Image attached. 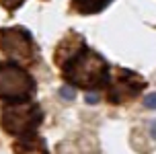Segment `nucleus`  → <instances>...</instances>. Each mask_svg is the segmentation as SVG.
<instances>
[{
	"label": "nucleus",
	"mask_w": 156,
	"mask_h": 154,
	"mask_svg": "<svg viewBox=\"0 0 156 154\" xmlns=\"http://www.w3.org/2000/svg\"><path fill=\"white\" fill-rule=\"evenodd\" d=\"M54 60L60 66L62 78L74 88H82V91L90 92L105 88L109 82V62L86 45L84 37L78 35L76 31H70L58 43Z\"/></svg>",
	"instance_id": "1"
},
{
	"label": "nucleus",
	"mask_w": 156,
	"mask_h": 154,
	"mask_svg": "<svg viewBox=\"0 0 156 154\" xmlns=\"http://www.w3.org/2000/svg\"><path fill=\"white\" fill-rule=\"evenodd\" d=\"M43 111L37 103H4L0 111V125L15 138L12 150L16 154H47L45 140L39 136Z\"/></svg>",
	"instance_id": "2"
},
{
	"label": "nucleus",
	"mask_w": 156,
	"mask_h": 154,
	"mask_svg": "<svg viewBox=\"0 0 156 154\" xmlns=\"http://www.w3.org/2000/svg\"><path fill=\"white\" fill-rule=\"evenodd\" d=\"M37 92L31 72L16 62H0V101L27 103Z\"/></svg>",
	"instance_id": "3"
},
{
	"label": "nucleus",
	"mask_w": 156,
	"mask_h": 154,
	"mask_svg": "<svg viewBox=\"0 0 156 154\" xmlns=\"http://www.w3.org/2000/svg\"><path fill=\"white\" fill-rule=\"evenodd\" d=\"M0 49L12 62L23 64V66H33L39 62V49L33 41L31 33L25 27L0 29Z\"/></svg>",
	"instance_id": "4"
},
{
	"label": "nucleus",
	"mask_w": 156,
	"mask_h": 154,
	"mask_svg": "<svg viewBox=\"0 0 156 154\" xmlns=\"http://www.w3.org/2000/svg\"><path fill=\"white\" fill-rule=\"evenodd\" d=\"M109 103H125L146 88V80L125 68H115L109 76Z\"/></svg>",
	"instance_id": "5"
},
{
	"label": "nucleus",
	"mask_w": 156,
	"mask_h": 154,
	"mask_svg": "<svg viewBox=\"0 0 156 154\" xmlns=\"http://www.w3.org/2000/svg\"><path fill=\"white\" fill-rule=\"evenodd\" d=\"M113 0H72V8L80 15H94L109 6Z\"/></svg>",
	"instance_id": "6"
},
{
	"label": "nucleus",
	"mask_w": 156,
	"mask_h": 154,
	"mask_svg": "<svg viewBox=\"0 0 156 154\" xmlns=\"http://www.w3.org/2000/svg\"><path fill=\"white\" fill-rule=\"evenodd\" d=\"M23 2H25V0H0V4H2V6L6 8L8 13H12V10H16V8L21 6Z\"/></svg>",
	"instance_id": "7"
},
{
	"label": "nucleus",
	"mask_w": 156,
	"mask_h": 154,
	"mask_svg": "<svg viewBox=\"0 0 156 154\" xmlns=\"http://www.w3.org/2000/svg\"><path fill=\"white\" fill-rule=\"evenodd\" d=\"M62 95L68 97V99H72V97H74V91H70V88H62Z\"/></svg>",
	"instance_id": "8"
}]
</instances>
